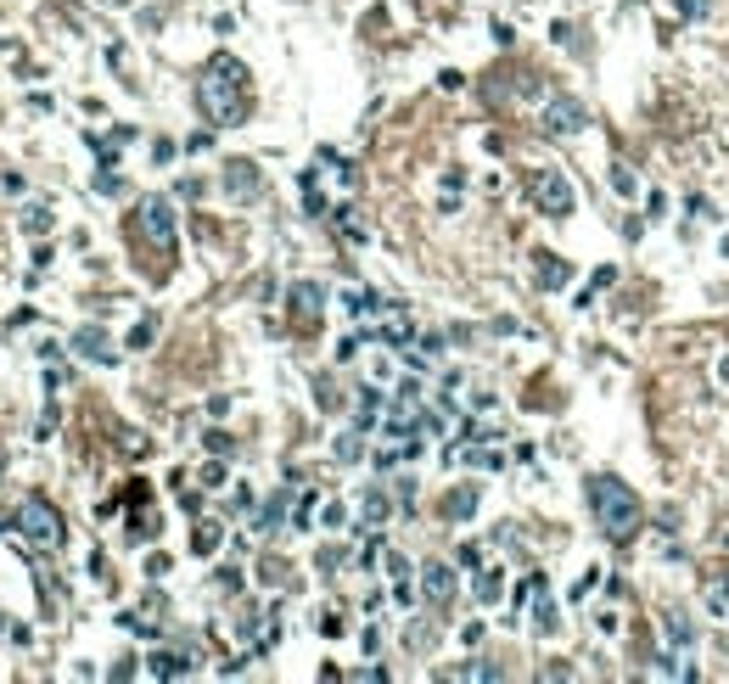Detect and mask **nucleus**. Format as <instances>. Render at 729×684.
Masks as SVG:
<instances>
[{
    "label": "nucleus",
    "mask_w": 729,
    "mask_h": 684,
    "mask_svg": "<svg viewBox=\"0 0 729 684\" xmlns=\"http://www.w3.org/2000/svg\"><path fill=\"white\" fill-rule=\"evenodd\" d=\"M365 455V432H343V438H337V460H343V466H354V460Z\"/></svg>",
    "instance_id": "obj_17"
},
{
    "label": "nucleus",
    "mask_w": 729,
    "mask_h": 684,
    "mask_svg": "<svg viewBox=\"0 0 729 684\" xmlns=\"http://www.w3.org/2000/svg\"><path fill=\"white\" fill-rule=\"evenodd\" d=\"M146 673H152V679H186V673H191V662H186V656H174V651H152Z\"/></svg>",
    "instance_id": "obj_12"
},
{
    "label": "nucleus",
    "mask_w": 729,
    "mask_h": 684,
    "mask_svg": "<svg viewBox=\"0 0 729 684\" xmlns=\"http://www.w3.org/2000/svg\"><path fill=\"white\" fill-rule=\"evenodd\" d=\"M589 511H595L606 539H617V544H629L640 533V516H645L640 494L629 483H617V477H589Z\"/></svg>",
    "instance_id": "obj_2"
},
{
    "label": "nucleus",
    "mask_w": 729,
    "mask_h": 684,
    "mask_svg": "<svg viewBox=\"0 0 729 684\" xmlns=\"http://www.w3.org/2000/svg\"><path fill=\"white\" fill-rule=\"evenodd\" d=\"M724 258H729V236H724Z\"/></svg>",
    "instance_id": "obj_32"
},
{
    "label": "nucleus",
    "mask_w": 729,
    "mask_h": 684,
    "mask_svg": "<svg viewBox=\"0 0 729 684\" xmlns=\"http://www.w3.org/2000/svg\"><path fill=\"white\" fill-rule=\"evenodd\" d=\"M281 516H286V494H275L270 505L258 511V522H253V528H258V533H275V522H281Z\"/></svg>",
    "instance_id": "obj_19"
},
{
    "label": "nucleus",
    "mask_w": 729,
    "mask_h": 684,
    "mask_svg": "<svg viewBox=\"0 0 729 684\" xmlns=\"http://www.w3.org/2000/svg\"><path fill=\"white\" fill-rule=\"evenodd\" d=\"M679 6H685L690 17H707V0H679Z\"/></svg>",
    "instance_id": "obj_30"
},
{
    "label": "nucleus",
    "mask_w": 729,
    "mask_h": 684,
    "mask_svg": "<svg viewBox=\"0 0 729 684\" xmlns=\"http://www.w3.org/2000/svg\"><path fill=\"white\" fill-rule=\"evenodd\" d=\"M73 348H79V359H90V365H113V359H118L113 337H107L101 326H79V331H73Z\"/></svg>",
    "instance_id": "obj_10"
},
{
    "label": "nucleus",
    "mask_w": 729,
    "mask_h": 684,
    "mask_svg": "<svg viewBox=\"0 0 729 684\" xmlns=\"http://www.w3.org/2000/svg\"><path fill=\"white\" fill-rule=\"evenodd\" d=\"M567 281H572L567 264H561L556 253H539V286H544V292H556V286H567Z\"/></svg>",
    "instance_id": "obj_13"
},
{
    "label": "nucleus",
    "mask_w": 729,
    "mask_h": 684,
    "mask_svg": "<svg viewBox=\"0 0 729 684\" xmlns=\"http://www.w3.org/2000/svg\"><path fill=\"white\" fill-rule=\"evenodd\" d=\"M197 107H202V118L214 129H230V124H242L247 118V107H253V90H247V68L236 57H208L202 62V73H197Z\"/></svg>",
    "instance_id": "obj_1"
},
{
    "label": "nucleus",
    "mask_w": 729,
    "mask_h": 684,
    "mask_svg": "<svg viewBox=\"0 0 729 684\" xmlns=\"http://www.w3.org/2000/svg\"><path fill=\"white\" fill-rule=\"evenodd\" d=\"M539 124L550 129V135H578V129L589 124V113H584V101L550 96V101H544V113H539Z\"/></svg>",
    "instance_id": "obj_7"
},
{
    "label": "nucleus",
    "mask_w": 729,
    "mask_h": 684,
    "mask_svg": "<svg viewBox=\"0 0 729 684\" xmlns=\"http://www.w3.org/2000/svg\"><path fill=\"white\" fill-rule=\"evenodd\" d=\"M668 640L673 645H690V617L685 612H668Z\"/></svg>",
    "instance_id": "obj_22"
},
{
    "label": "nucleus",
    "mask_w": 729,
    "mask_h": 684,
    "mask_svg": "<svg viewBox=\"0 0 729 684\" xmlns=\"http://www.w3.org/2000/svg\"><path fill=\"white\" fill-rule=\"evenodd\" d=\"M500 595H505V578L494 567H483V572H477V600L488 606V600H500Z\"/></svg>",
    "instance_id": "obj_16"
},
{
    "label": "nucleus",
    "mask_w": 729,
    "mask_h": 684,
    "mask_svg": "<svg viewBox=\"0 0 729 684\" xmlns=\"http://www.w3.org/2000/svg\"><path fill=\"white\" fill-rule=\"evenodd\" d=\"M17 528H23V539H29V544L57 550V544H62V511L45 494H29L23 505H17Z\"/></svg>",
    "instance_id": "obj_3"
},
{
    "label": "nucleus",
    "mask_w": 729,
    "mask_h": 684,
    "mask_svg": "<svg viewBox=\"0 0 729 684\" xmlns=\"http://www.w3.org/2000/svg\"><path fill=\"white\" fill-rule=\"evenodd\" d=\"M219 483H225V466H219V460L214 466H202V488H219Z\"/></svg>",
    "instance_id": "obj_27"
},
{
    "label": "nucleus",
    "mask_w": 729,
    "mask_h": 684,
    "mask_svg": "<svg viewBox=\"0 0 729 684\" xmlns=\"http://www.w3.org/2000/svg\"><path fill=\"white\" fill-rule=\"evenodd\" d=\"M225 191H230L236 202H253L258 191H264V174H258V163H247V157L225 163Z\"/></svg>",
    "instance_id": "obj_9"
},
{
    "label": "nucleus",
    "mask_w": 729,
    "mask_h": 684,
    "mask_svg": "<svg viewBox=\"0 0 729 684\" xmlns=\"http://www.w3.org/2000/svg\"><path fill=\"white\" fill-rule=\"evenodd\" d=\"M707 612H713V617H729V578L707 584Z\"/></svg>",
    "instance_id": "obj_20"
},
{
    "label": "nucleus",
    "mask_w": 729,
    "mask_h": 684,
    "mask_svg": "<svg viewBox=\"0 0 729 684\" xmlns=\"http://www.w3.org/2000/svg\"><path fill=\"white\" fill-rule=\"evenodd\" d=\"M286 314H292V326L298 331H315L320 314H326V286L320 281H292L286 286Z\"/></svg>",
    "instance_id": "obj_6"
},
{
    "label": "nucleus",
    "mask_w": 729,
    "mask_h": 684,
    "mask_svg": "<svg viewBox=\"0 0 729 684\" xmlns=\"http://www.w3.org/2000/svg\"><path fill=\"white\" fill-rule=\"evenodd\" d=\"M460 679H500V668L494 662H472V668H460Z\"/></svg>",
    "instance_id": "obj_24"
},
{
    "label": "nucleus",
    "mask_w": 729,
    "mask_h": 684,
    "mask_svg": "<svg viewBox=\"0 0 729 684\" xmlns=\"http://www.w3.org/2000/svg\"><path fill=\"white\" fill-rule=\"evenodd\" d=\"M724 382H729V359H724Z\"/></svg>",
    "instance_id": "obj_31"
},
{
    "label": "nucleus",
    "mask_w": 729,
    "mask_h": 684,
    "mask_svg": "<svg viewBox=\"0 0 729 684\" xmlns=\"http://www.w3.org/2000/svg\"><path fill=\"white\" fill-rule=\"evenodd\" d=\"M23 230H29V236H45V230H51V208H45V202L23 208Z\"/></svg>",
    "instance_id": "obj_18"
},
{
    "label": "nucleus",
    "mask_w": 729,
    "mask_h": 684,
    "mask_svg": "<svg viewBox=\"0 0 729 684\" xmlns=\"http://www.w3.org/2000/svg\"><path fill=\"white\" fill-rule=\"evenodd\" d=\"M365 522H371V528H382V522H387V494H376V488L365 494Z\"/></svg>",
    "instance_id": "obj_21"
},
{
    "label": "nucleus",
    "mask_w": 729,
    "mask_h": 684,
    "mask_svg": "<svg viewBox=\"0 0 729 684\" xmlns=\"http://www.w3.org/2000/svg\"><path fill=\"white\" fill-rule=\"evenodd\" d=\"M528 197H533V208L539 214H550V219H567L572 208H578V191H572V180L561 169H539L528 180Z\"/></svg>",
    "instance_id": "obj_4"
},
{
    "label": "nucleus",
    "mask_w": 729,
    "mask_h": 684,
    "mask_svg": "<svg viewBox=\"0 0 729 684\" xmlns=\"http://www.w3.org/2000/svg\"><path fill=\"white\" fill-rule=\"evenodd\" d=\"M382 342H393V348H410V320H404L399 309L387 314V326H382Z\"/></svg>",
    "instance_id": "obj_15"
},
{
    "label": "nucleus",
    "mask_w": 729,
    "mask_h": 684,
    "mask_svg": "<svg viewBox=\"0 0 729 684\" xmlns=\"http://www.w3.org/2000/svg\"><path fill=\"white\" fill-rule=\"evenodd\" d=\"M146 342H152V320H141V326L129 331V348H146Z\"/></svg>",
    "instance_id": "obj_26"
},
{
    "label": "nucleus",
    "mask_w": 729,
    "mask_h": 684,
    "mask_svg": "<svg viewBox=\"0 0 729 684\" xmlns=\"http://www.w3.org/2000/svg\"><path fill=\"white\" fill-rule=\"evenodd\" d=\"M724 623H729V617H724Z\"/></svg>",
    "instance_id": "obj_33"
},
{
    "label": "nucleus",
    "mask_w": 729,
    "mask_h": 684,
    "mask_svg": "<svg viewBox=\"0 0 729 684\" xmlns=\"http://www.w3.org/2000/svg\"><path fill=\"white\" fill-rule=\"evenodd\" d=\"M612 191H617V197H634L640 186H634V174H629V169H612Z\"/></svg>",
    "instance_id": "obj_23"
},
{
    "label": "nucleus",
    "mask_w": 729,
    "mask_h": 684,
    "mask_svg": "<svg viewBox=\"0 0 729 684\" xmlns=\"http://www.w3.org/2000/svg\"><path fill=\"white\" fill-rule=\"evenodd\" d=\"M477 499H483V488L466 483V488H455V494H444V505H438V511H444L449 522H466V516L477 511Z\"/></svg>",
    "instance_id": "obj_11"
},
{
    "label": "nucleus",
    "mask_w": 729,
    "mask_h": 684,
    "mask_svg": "<svg viewBox=\"0 0 729 684\" xmlns=\"http://www.w3.org/2000/svg\"><path fill=\"white\" fill-rule=\"evenodd\" d=\"M135 230H141L158 253H174V202L169 197H141V208H135Z\"/></svg>",
    "instance_id": "obj_5"
},
{
    "label": "nucleus",
    "mask_w": 729,
    "mask_h": 684,
    "mask_svg": "<svg viewBox=\"0 0 729 684\" xmlns=\"http://www.w3.org/2000/svg\"><path fill=\"white\" fill-rule=\"evenodd\" d=\"M96 191H107V197H118V191H124V180H118V174H107V169H101V174H96Z\"/></svg>",
    "instance_id": "obj_25"
},
{
    "label": "nucleus",
    "mask_w": 729,
    "mask_h": 684,
    "mask_svg": "<svg viewBox=\"0 0 729 684\" xmlns=\"http://www.w3.org/2000/svg\"><path fill=\"white\" fill-rule=\"evenodd\" d=\"M690 219H713V202H707V197H690Z\"/></svg>",
    "instance_id": "obj_28"
},
{
    "label": "nucleus",
    "mask_w": 729,
    "mask_h": 684,
    "mask_svg": "<svg viewBox=\"0 0 729 684\" xmlns=\"http://www.w3.org/2000/svg\"><path fill=\"white\" fill-rule=\"evenodd\" d=\"M208 449H214V455H230V449H236V443H230L225 432H208Z\"/></svg>",
    "instance_id": "obj_29"
},
{
    "label": "nucleus",
    "mask_w": 729,
    "mask_h": 684,
    "mask_svg": "<svg viewBox=\"0 0 729 684\" xmlns=\"http://www.w3.org/2000/svg\"><path fill=\"white\" fill-rule=\"evenodd\" d=\"M219 539H225V528H219V522H202V528L191 533V550H197V556H214Z\"/></svg>",
    "instance_id": "obj_14"
},
{
    "label": "nucleus",
    "mask_w": 729,
    "mask_h": 684,
    "mask_svg": "<svg viewBox=\"0 0 729 684\" xmlns=\"http://www.w3.org/2000/svg\"><path fill=\"white\" fill-rule=\"evenodd\" d=\"M455 589H460V578H455L449 561H427V567H421V595H427V606H449Z\"/></svg>",
    "instance_id": "obj_8"
}]
</instances>
